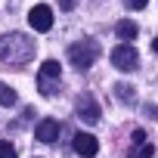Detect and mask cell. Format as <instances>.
Listing matches in <instances>:
<instances>
[{"instance_id":"15","label":"cell","mask_w":158,"mask_h":158,"mask_svg":"<svg viewBox=\"0 0 158 158\" xmlns=\"http://www.w3.org/2000/svg\"><path fill=\"white\" fill-rule=\"evenodd\" d=\"M74 3H77V0H59V6H62V10H74Z\"/></svg>"},{"instance_id":"14","label":"cell","mask_w":158,"mask_h":158,"mask_svg":"<svg viewBox=\"0 0 158 158\" xmlns=\"http://www.w3.org/2000/svg\"><path fill=\"white\" fill-rule=\"evenodd\" d=\"M146 3H149V0H127V6H130V10H143Z\"/></svg>"},{"instance_id":"10","label":"cell","mask_w":158,"mask_h":158,"mask_svg":"<svg viewBox=\"0 0 158 158\" xmlns=\"http://www.w3.org/2000/svg\"><path fill=\"white\" fill-rule=\"evenodd\" d=\"M115 34H118V40H133V37H136V25H133L130 19H124V22L115 25Z\"/></svg>"},{"instance_id":"11","label":"cell","mask_w":158,"mask_h":158,"mask_svg":"<svg viewBox=\"0 0 158 158\" xmlns=\"http://www.w3.org/2000/svg\"><path fill=\"white\" fill-rule=\"evenodd\" d=\"M115 96H118L121 102H127V106H133V102H136V93H133V87H130V84H118V87H115Z\"/></svg>"},{"instance_id":"8","label":"cell","mask_w":158,"mask_h":158,"mask_svg":"<svg viewBox=\"0 0 158 158\" xmlns=\"http://www.w3.org/2000/svg\"><path fill=\"white\" fill-rule=\"evenodd\" d=\"M152 143H149V136L143 133V130H136L133 133V143H130V158H152Z\"/></svg>"},{"instance_id":"12","label":"cell","mask_w":158,"mask_h":158,"mask_svg":"<svg viewBox=\"0 0 158 158\" xmlns=\"http://www.w3.org/2000/svg\"><path fill=\"white\" fill-rule=\"evenodd\" d=\"M0 106H16V90L0 84Z\"/></svg>"},{"instance_id":"5","label":"cell","mask_w":158,"mask_h":158,"mask_svg":"<svg viewBox=\"0 0 158 158\" xmlns=\"http://www.w3.org/2000/svg\"><path fill=\"white\" fill-rule=\"evenodd\" d=\"M74 109H77V115H81V121H87V124L99 121V102H96L93 93H81L77 102H74Z\"/></svg>"},{"instance_id":"1","label":"cell","mask_w":158,"mask_h":158,"mask_svg":"<svg viewBox=\"0 0 158 158\" xmlns=\"http://www.w3.org/2000/svg\"><path fill=\"white\" fill-rule=\"evenodd\" d=\"M34 56V40L25 34H3L0 37V62L3 65H22Z\"/></svg>"},{"instance_id":"3","label":"cell","mask_w":158,"mask_h":158,"mask_svg":"<svg viewBox=\"0 0 158 158\" xmlns=\"http://www.w3.org/2000/svg\"><path fill=\"white\" fill-rule=\"evenodd\" d=\"M59 77H62L59 62H56V59H47V62L40 65V71H37V90H40L44 96H56V93H59Z\"/></svg>"},{"instance_id":"6","label":"cell","mask_w":158,"mask_h":158,"mask_svg":"<svg viewBox=\"0 0 158 158\" xmlns=\"http://www.w3.org/2000/svg\"><path fill=\"white\" fill-rule=\"evenodd\" d=\"M28 22H31V28H34V31H50V28H53V10H50V6H44V3H37V6L31 10Z\"/></svg>"},{"instance_id":"16","label":"cell","mask_w":158,"mask_h":158,"mask_svg":"<svg viewBox=\"0 0 158 158\" xmlns=\"http://www.w3.org/2000/svg\"><path fill=\"white\" fill-rule=\"evenodd\" d=\"M152 47H155V53H158V37H155V40H152Z\"/></svg>"},{"instance_id":"7","label":"cell","mask_w":158,"mask_h":158,"mask_svg":"<svg viewBox=\"0 0 158 158\" xmlns=\"http://www.w3.org/2000/svg\"><path fill=\"white\" fill-rule=\"evenodd\" d=\"M71 146H74V152L81 155V158H93V155L99 152V143H96V136H90V133H74Z\"/></svg>"},{"instance_id":"2","label":"cell","mask_w":158,"mask_h":158,"mask_svg":"<svg viewBox=\"0 0 158 158\" xmlns=\"http://www.w3.org/2000/svg\"><path fill=\"white\" fill-rule=\"evenodd\" d=\"M96 59H99V44L96 40H77V44L68 47V62L81 71H87Z\"/></svg>"},{"instance_id":"13","label":"cell","mask_w":158,"mask_h":158,"mask_svg":"<svg viewBox=\"0 0 158 158\" xmlns=\"http://www.w3.org/2000/svg\"><path fill=\"white\" fill-rule=\"evenodd\" d=\"M0 158H16V146L6 143V139H0Z\"/></svg>"},{"instance_id":"9","label":"cell","mask_w":158,"mask_h":158,"mask_svg":"<svg viewBox=\"0 0 158 158\" xmlns=\"http://www.w3.org/2000/svg\"><path fill=\"white\" fill-rule=\"evenodd\" d=\"M56 136H59V124L56 121H37V127H34V139L37 143H56Z\"/></svg>"},{"instance_id":"4","label":"cell","mask_w":158,"mask_h":158,"mask_svg":"<svg viewBox=\"0 0 158 158\" xmlns=\"http://www.w3.org/2000/svg\"><path fill=\"white\" fill-rule=\"evenodd\" d=\"M112 65H115L118 71H133V68L139 65V53H136L130 44H118V47L112 50Z\"/></svg>"}]
</instances>
